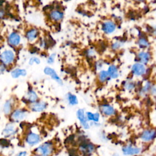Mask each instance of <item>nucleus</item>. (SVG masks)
I'll return each mask as SVG.
<instances>
[{
	"instance_id": "1",
	"label": "nucleus",
	"mask_w": 156,
	"mask_h": 156,
	"mask_svg": "<svg viewBox=\"0 0 156 156\" xmlns=\"http://www.w3.org/2000/svg\"><path fill=\"white\" fill-rule=\"evenodd\" d=\"M54 151L53 145L51 143L46 142L35 149V154L38 156H50Z\"/></svg>"
},
{
	"instance_id": "2",
	"label": "nucleus",
	"mask_w": 156,
	"mask_h": 156,
	"mask_svg": "<svg viewBox=\"0 0 156 156\" xmlns=\"http://www.w3.org/2000/svg\"><path fill=\"white\" fill-rule=\"evenodd\" d=\"M140 139L144 143H149L156 138V130L149 129L143 130L140 136Z\"/></svg>"
},
{
	"instance_id": "3",
	"label": "nucleus",
	"mask_w": 156,
	"mask_h": 156,
	"mask_svg": "<svg viewBox=\"0 0 156 156\" xmlns=\"http://www.w3.org/2000/svg\"><path fill=\"white\" fill-rule=\"evenodd\" d=\"M122 152L124 155L135 156L140 154L141 152V148L133 145H126L122 147Z\"/></svg>"
},
{
	"instance_id": "4",
	"label": "nucleus",
	"mask_w": 156,
	"mask_h": 156,
	"mask_svg": "<svg viewBox=\"0 0 156 156\" xmlns=\"http://www.w3.org/2000/svg\"><path fill=\"white\" fill-rule=\"evenodd\" d=\"M79 149L83 154H91L94 151L95 146L91 143L84 141L80 144Z\"/></svg>"
},
{
	"instance_id": "5",
	"label": "nucleus",
	"mask_w": 156,
	"mask_h": 156,
	"mask_svg": "<svg viewBox=\"0 0 156 156\" xmlns=\"http://www.w3.org/2000/svg\"><path fill=\"white\" fill-rule=\"evenodd\" d=\"M26 140L29 145L34 146L40 141V136L37 133L30 132L27 134Z\"/></svg>"
},
{
	"instance_id": "6",
	"label": "nucleus",
	"mask_w": 156,
	"mask_h": 156,
	"mask_svg": "<svg viewBox=\"0 0 156 156\" xmlns=\"http://www.w3.org/2000/svg\"><path fill=\"white\" fill-rule=\"evenodd\" d=\"M13 59L14 54L11 51H5L1 55V60L5 64H9L12 63Z\"/></svg>"
},
{
	"instance_id": "7",
	"label": "nucleus",
	"mask_w": 156,
	"mask_h": 156,
	"mask_svg": "<svg viewBox=\"0 0 156 156\" xmlns=\"http://www.w3.org/2000/svg\"><path fill=\"white\" fill-rule=\"evenodd\" d=\"M132 71L136 76H142L146 73V68L142 63H135L132 67Z\"/></svg>"
},
{
	"instance_id": "8",
	"label": "nucleus",
	"mask_w": 156,
	"mask_h": 156,
	"mask_svg": "<svg viewBox=\"0 0 156 156\" xmlns=\"http://www.w3.org/2000/svg\"><path fill=\"white\" fill-rule=\"evenodd\" d=\"M77 118L78 119H79L82 126L83 127V128L87 129L89 128V125L87 122V119H86V117L84 115V112H83V110H82V109H80L77 111Z\"/></svg>"
},
{
	"instance_id": "9",
	"label": "nucleus",
	"mask_w": 156,
	"mask_h": 156,
	"mask_svg": "<svg viewBox=\"0 0 156 156\" xmlns=\"http://www.w3.org/2000/svg\"><path fill=\"white\" fill-rule=\"evenodd\" d=\"M44 73H45L46 74L51 76V77H52L53 79L55 80L58 83H60V85L62 84V80H61L60 78L57 76V74H56L55 71L53 69H52V68H49V67H46V68H45V69H44Z\"/></svg>"
},
{
	"instance_id": "10",
	"label": "nucleus",
	"mask_w": 156,
	"mask_h": 156,
	"mask_svg": "<svg viewBox=\"0 0 156 156\" xmlns=\"http://www.w3.org/2000/svg\"><path fill=\"white\" fill-rule=\"evenodd\" d=\"M115 24L112 21H107L102 24V30L106 34H110L115 29Z\"/></svg>"
},
{
	"instance_id": "11",
	"label": "nucleus",
	"mask_w": 156,
	"mask_h": 156,
	"mask_svg": "<svg viewBox=\"0 0 156 156\" xmlns=\"http://www.w3.org/2000/svg\"><path fill=\"white\" fill-rule=\"evenodd\" d=\"M15 132L16 130L15 129V126L12 124H9L4 129L2 132V135L5 137H8L14 135Z\"/></svg>"
},
{
	"instance_id": "12",
	"label": "nucleus",
	"mask_w": 156,
	"mask_h": 156,
	"mask_svg": "<svg viewBox=\"0 0 156 156\" xmlns=\"http://www.w3.org/2000/svg\"><path fill=\"white\" fill-rule=\"evenodd\" d=\"M9 42L13 46L18 45L20 42V36L16 33H12L9 37Z\"/></svg>"
},
{
	"instance_id": "13",
	"label": "nucleus",
	"mask_w": 156,
	"mask_h": 156,
	"mask_svg": "<svg viewBox=\"0 0 156 156\" xmlns=\"http://www.w3.org/2000/svg\"><path fill=\"white\" fill-rule=\"evenodd\" d=\"M150 58H151L150 54L147 52L143 51V52H140L138 54V58L141 63H143V64L147 63L149 61Z\"/></svg>"
},
{
	"instance_id": "14",
	"label": "nucleus",
	"mask_w": 156,
	"mask_h": 156,
	"mask_svg": "<svg viewBox=\"0 0 156 156\" xmlns=\"http://www.w3.org/2000/svg\"><path fill=\"white\" fill-rule=\"evenodd\" d=\"M101 112L106 115H112L115 113L114 108L109 105H102L101 107Z\"/></svg>"
},
{
	"instance_id": "15",
	"label": "nucleus",
	"mask_w": 156,
	"mask_h": 156,
	"mask_svg": "<svg viewBox=\"0 0 156 156\" xmlns=\"http://www.w3.org/2000/svg\"><path fill=\"white\" fill-rule=\"evenodd\" d=\"M25 116L24 112L21 110H15L12 115V118L14 121H20L24 118Z\"/></svg>"
},
{
	"instance_id": "16",
	"label": "nucleus",
	"mask_w": 156,
	"mask_h": 156,
	"mask_svg": "<svg viewBox=\"0 0 156 156\" xmlns=\"http://www.w3.org/2000/svg\"><path fill=\"white\" fill-rule=\"evenodd\" d=\"M108 76L113 79H115L118 76V71L115 65H111L108 69Z\"/></svg>"
},
{
	"instance_id": "17",
	"label": "nucleus",
	"mask_w": 156,
	"mask_h": 156,
	"mask_svg": "<svg viewBox=\"0 0 156 156\" xmlns=\"http://www.w3.org/2000/svg\"><path fill=\"white\" fill-rule=\"evenodd\" d=\"M46 104L44 102H37L32 105V108L34 111L35 112H41L43 111L45 108H46Z\"/></svg>"
},
{
	"instance_id": "18",
	"label": "nucleus",
	"mask_w": 156,
	"mask_h": 156,
	"mask_svg": "<svg viewBox=\"0 0 156 156\" xmlns=\"http://www.w3.org/2000/svg\"><path fill=\"white\" fill-rule=\"evenodd\" d=\"M50 16L51 18L55 21H58L61 20L63 16V13L60 12V11H57V10H54L52 11L51 14H50Z\"/></svg>"
},
{
	"instance_id": "19",
	"label": "nucleus",
	"mask_w": 156,
	"mask_h": 156,
	"mask_svg": "<svg viewBox=\"0 0 156 156\" xmlns=\"http://www.w3.org/2000/svg\"><path fill=\"white\" fill-rule=\"evenodd\" d=\"M11 74L13 78H17L20 76H25L26 74V71L24 69H16L12 71Z\"/></svg>"
},
{
	"instance_id": "20",
	"label": "nucleus",
	"mask_w": 156,
	"mask_h": 156,
	"mask_svg": "<svg viewBox=\"0 0 156 156\" xmlns=\"http://www.w3.org/2000/svg\"><path fill=\"white\" fill-rule=\"evenodd\" d=\"M27 38L29 40L32 41L34 40L37 36V30L36 29H32L30 30H29L26 34Z\"/></svg>"
},
{
	"instance_id": "21",
	"label": "nucleus",
	"mask_w": 156,
	"mask_h": 156,
	"mask_svg": "<svg viewBox=\"0 0 156 156\" xmlns=\"http://www.w3.org/2000/svg\"><path fill=\"white\" fill-rule=\"evenodd\" d=\"M27 95H28V96H27L28 101L32 103L35 102L38 99V96H37V94L33 91H29Z\"/></svg>"
},
{
	"instance_id": "22",
	"label": "nucleus",
	"mask_w": 156,
	"mask_h": 156,
	"mask_svg": "<svg viewBox=\"0 0 156 156\" xmlns=\"http://www.w3.org/2000/svg\"><path fill=\"white\" fill-rule=\"evenodd\" d=\"M87 118L89 120H93V121H96V122H98L99 121V114L98 113L93 114L91 112H87Z\"/></svg>"
},
{
	"instance_id": "23",
	"label": "nucleus",
	"mask_w": 156,
	"mask_h": 156,
	"mask_svg": "<svg viewBox=\"0 0 156 156\" xmlns=\"http://www.w3.org/2000/svg\"><path fill=\"white\" fill-rule=\"evenodd\" d=\"M151 87H152V86H151V83H150L149 82H147V83L144 85V87H143V88L141 89V91H140L141 94L142 95H145L146 94H147L148 91H151Z\"/></svg>"
},
{
	"instance_id": "24",
	"label": "nucleus",
	"mask_w": 156,
	"mask_h": 156,
	"mask_svg": "<svg viewBox=\"0 0 156 156\" xmlns=\"http://www.w3.org/2000/svg\"><path fill=\"white\" fill-rule=\"evenodd\" d=\"M3 110H4V112L5 114H9L10 112V111H11V102H10V101H8L5 103V104L4 105Z\"/></svg>"
},
{
	"instance_id": "25",
	"label": "nucleus",
	"mask_w": 156,
	"mask_h": 156,
	"mask_svg": "<svg viewBox=\"0 0 156 156\" xmlns=\"http://www.w3.org/2000/svg\"><path fill=\"white\" fill-rule=\"evenodd\" d=\"M138 44L141 48H146L149 46V43L147 40L144 38H141L138 40Z\"/></svg>"
},
{
	"instance_id": "26",
	"label": "nucleus",
	"mask_w": 156,
	"mask_h": 156,
	"mask_svg": "<svg viewBox=\"0 0 156 156\" xmlns=\"http://www.w3.org/2000/svg\"><path fill=\"white\" fill-rule=\"evenodd\" d=\"M108 76V74L107 71H101V73H99V76L100 81L102 82H104L107 79Z\"/></svg>"
},
{
	"instance_id": "27",
	"label": "nucleus",
	"mask_w": 156,
	"mask_h": 156,
	"mask_svg": "<svg viewBox=\"0 0 156 156\" xmlns=\"http://www.w3.org/2000/svg\"><path fill=\"white\" fill-rule=\"evenodd\" d=\"M68 99V101H69V102L70 104H71V105H76V104H77V98L74 95L69 94Z\"/></svg>"
},
{
	"instance_id": "28",
	"label": "nucleus",
	"mask_w": 156,
	"mask_h": 156,
	"mask_svg": "<svg viewBox=\"0 0 156 156\" xmlns=\"http://www.w3.org/2000/svg\"><path fill=\"white\" fill-rule=\"evenodd\" d=\"M34 62H35L37 64H39L40 62V61L39 58H37V57H32V58L30 59V60H29V64H30V65H32V63H33Z\"/></svg>"
},
{
	"instance_id": "29",
	"label": "nucleus",
	"mask_w": 156,
	"mask_h": 156,
	"mask_svg": "<svg viewBox=\"0 0 156 156\" xmlns=\"http://www.w3.org/2000/svg\"><path fill=\"white\" fill-rule=\"evenodd\" d=\"M126 87L128 90H131L134 88V83L133 82H128L126 83Z\"/></svg>"
},
{
	"instance_id": "30",
	"label": "nucleus",
	"mask_w": 156,
	"mask_h": 156,
	"mask_svg": "<svg viewBox=\"0 0 156 156\" xmlns=\"http://www.w3.org/2000/svg\"><path fill=\"white\" fill-rule=\"evenodd\" d=\"M55 54H52L51 55H50V57H49V58L48 59V62L49 63H52L54 61V58H55Z\"/></svg>"
},
{
	"instance_id": "31",
	"label": "nucleus",
	"mask_w": 156,
	"mask_h": 156,
	"mask_svg": "<svg viewBox=\"0 0 156 156\" xmlns=\"http://www.w3.org/2000/svg\"><path fill=\"white\" fill-rule=\"evenodd\" d=\"M150 91H151V94H152L154 96L156 97V86H155V85H154V86H152Z\"/></svg>"
},
{
	"instance_id": "32",
	"label": "nucleus",
	"mask_w": 156,
	"mask_h": 156,
	"mask_svg": "<svg viewBox=\"0 0 156 156\" xmlns=\"http://www.w3.org/2000/svg\"><path fill=\"white\" fill-rule=\"evenodd\" d=\"M151 33L152 34V35H156V28L155 27H151L150 29H149Z\"/></svg>"
},
{
	"instance_id": "33",
	"label": "nucleus",
	"mask_w": 156,
	"mask_h": 156,
	"mask_svg": "<svg viewBox=\"0 0 156 156\" xmlns=\"http://www.w3.org/2000/svg\"><path fill=\"white\" fill-rule=\"evenodd\" d=\"M120 43H114L113 44V46H112V48L114 49H117V48H118L119 46H120Z\"/></svg>"
},
{
	"instance_id": "34",
	"label": "nucleus",
	"mask_w": 156,
	"mask_h": 156,
	"mask_svg": "<svg viewBox=\"0 0 156 156\" xmlns=\"http://www.w3.org/2000/svg\"><path fill=\"white\" fill-rule=\"evenodd\" d=\"M16 156H27V152L26 151H21L19 152Z\"/></svg>"
},
{
	"instance_id": "35",
	"label": "nucleus",
	"mask_w": 156,
	"mask_h": 156,
	"mask_svg": "<svg viewBox=\"0 0 156 156\" xmlns=\"http://www.w3.org/2000/svg\"><path fill=\"white\" fill-rule=\"evenodd\" d=\"M112 156H121L119 154H117V153H115V154H113V155H112Z\"/></svg>"
}]
</instances>
